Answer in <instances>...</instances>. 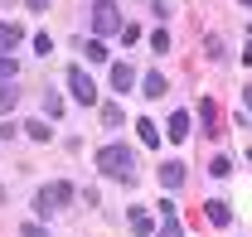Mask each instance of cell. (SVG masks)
Returning a JSON list of instances; mask_svg holds the SVG:
<instances>
[{
  "mask_svg": "<svg viewBox=\"0 0 252 237\" xmlns=\"http://www.w3.org/2000/svg\"><path fill=\"white\" fill-rule=\"evenodd\" d=\"M97 170L122 179V184H136V155H131V146H102L97 150Z\"/></svg>",
  "mask_w": 252,
  "mask_h": 237,
  "instance_id": "6da1fadb",
  "label": "cell"
},
{
  "mask_svg": "<svg viewBox=\"0 0 252 237\" xmlns=\"http://www.w3.org/2000/svg\"><path fill=\"white\" fill-rule=\"evenodd\" d=\"M68 199H73V184H68V179H54V184H44V189L34 194V213H39V218H54V213L68 208Z\"/></svg>",
  "mask_w": 252,
  "mask_h": 237,
  "instance_id": "7a4b0ae2",
  "label": "cell"
},
{
  "mask_svg": "<svg viewBox=\"0 0 252 237\" xmlns=\"http://www.w3.org/2000/svg\"><path fill=\"white\" fill-rule=\"evenodd\" d=\"M93 30H97V39H112V34L126 30V25H122V10H117L112 0H97V5H93Z\"/></svg>",
  "mask_w": 252,
  "mask_h": 237,
  "instance_id": "3957f363",
  "label": "cell"
},
{
  "mask_svg": "<svg viewBox=\"0 0 252 237\" xmlns=\"http://www.w3.org/2000/svg\"><path fill=\"white\" fill-rule=\"evenodd\" d=\"M68 92H73L83 107H93V102H97V83H93V73H88V68H68Z\"/></svg>",
  "mask_w": 252,
  "mask_h": 237,
  "instance_id": "277c9868",
  "label": "cell"
},
{
  "mask_svg": "<svg viewBox=\"0 0 252 237\" xmlns=\"http://www.w3.org/2000/svg\"><path fill=\"white\" fill-rule=\"evenodd\" d=\"M189 136H194V117H189L185 107H180V112L170 117V126H165V141H175V146H185Z\"/></svg>",
  "mask_w": 252,
  "mask_h": 237,
  "instance_id": "5b68a950",
  "label": "cell"
},
{
  "mask_svg": "<svg viewBox=\"0 0 252 237\" xmlns=\"http://www.w3.org/2000/svg\"><path fill=\"white\" fill-rule=\"evenodd\" d=\"M107 78H112V92H131L136 83H141L131 63H112V73H107Z\"/></svg>",
  "mask_w": 252,
  "mask_h": 237,
  "instance_id": "8992f818",
  "label": "cell"
},
{
  "mask_svg": "<svg viewBox=\"0 0 252 237\" xmlns=\"http://www.w3.org/2000/svg\"><path fill=\"white\" fill-rule=\"evenodd\" d=\"M126 218H131V233H136V237H156V233H160V228H156V218H151V213H146L141 204L131 208Z\"/></svg>",
  "mask_w": 252,
  "mask_h": 237,
  "instance_id": "52a82bcc",
  "label": "cell"
},
{
  "mask_svg": "<svg viewBox=\"0 0 252 237\" xmlns=\"http://www.w3.org/2000/svg\"><path fill=\"white\" fill-rule=\"evenodd\" d=\"M160 184H165V189H180V184H185V160H165V165H160Z\"/></svg>",
  "mask_w": 252,
  "mask_h": 237,
  "instance_id": "ba28073f",
  "label": "cell"
},
{
  "mask_svg": "<svg viewBox=\"0 0 252 237\" xmlns=\"http://www.w3.org/2000/svg\"><path fill=\"white\" fill-rule=\"evenodd\" d=\"M20 44H25V30H20V25H10V20H5V25H0V59H5V54H10V49H20Z\"/></svg>",
  "mask_w": 252,
  "mask_h": 237,
  "instance_id": "9c48e42d",
  "label": "cell"
},
{
  "mask_svg": "<svg viewBox=\"0 0 252 237\" xmlns=\"http://www.w3.org/2000/svg\"><path fill=\"white\" fill-rule=\"evenodd\" d=\"M141 88H146V97H165V88H170V83H165V73H156V68H151V73L141 78Z\"/></svg>",
  "mask_w": 252,
  "mask_h": 237,
  "instance_id": "30bf717a",
  "label": "cell"
},
{
  "mask_svg": "<svg viewBox=\"0 0 252 237\" xmlns=\"http://www.w3.org/2000/svg\"><path fill=\"white\" fill-rule=\"evenodd\" d=\"M136 136H141V146H160V141H165V136L156 131V121H146V117L136 121Z\"/></svg>",
  "mask_w": 252,
  "mask_h": 237,
  "instance_id": "8fae6325",
  "label": "cell"
},
{
  "mask_svg": "<svg viewBox=\"0 0 252 237\" xmlns=\"http://www.w3.org/2000/svg\"><path fill=\"white\" fill-rule=\"evenodd\" d=\"M204 213H209V223H219V228H228V218H233V208L219 204V199H209V208H204Z\"/></svg>",
  "mask_w": 252,
  "mask_h": 237,
  "instance_id": "7c38bea8",
  "label": "cell"
},
{
  "mask_svg": "<svg viewBox=\"0 0 252 237\" xmlns=\"http://www.w3.org/2000/svg\"><path fill=\"white\" fill-rule=\"evenodd\" d=\"M199 117H204V126L214 131V126H219V102H214V97H204V102H199Z\"/></svg>",
  "mask_w": 252,
  "mask_h": 237,
  "instance_id": "4fadbf2b",
  "label": "cell"
},
{
  "mask_svg": "<svg viewBox=\"0 0 252 237\" xmlns=\"http://www.w3.org/2000/svg\"><path fill=\"white\" fill-rule=\"evenodd\" d=\"M20 102V83H0V112H10Z\"/></svg>",
  "mask_w": 252,
  "mask_h": 237,
  "instance_id": "5bb4252c",
  "label": "cell"
},
{
  "mask_svg": "<svg viewBox=\"0 0 252 237\" xmlns=\"http://www.w3.org/2000/svg\"><path fill=\"white\" fill-rule=\"evenodd\" d=\"M83 54H88V63H107V44H102V39H88Z\"/></svg>",
  "mask_w": 252,
  "mask_h": 237,
  "instance_id": "9a60e30c",
  "label": "cell"
},
{
  "mask_svg": "<svg viewBox=\"0 0 252 237\" xmlns=\"http://www.w3.org/2000/svg\"><path fill=\"white\" fill-rule=\"evenodd\" d=\"M20 78V63L15 59H0V83H15Z\"/></svg>",
  "mask_w": 252,
  "mask_h": 237,
  "instance_id": "2e32d148",
  "label": "cell"
},
{
  "mask_svg": "<svg viewBox=\"0 0 252 237\" xmlns=\"http://www.w3.org/2000/svg\"><path fill=\"white\" fill-rule=\"evenodd\" d=\"M156 237H185V228H180V213H175V218H165V228H160Z\"/></svg>",
  "mask_w": 252,
  "mask_h": 237,
  "instance_id": "e0dca14e",
  "label": "cell"
},
{
  "mask_svg": "<svg viewBox=\"0 0 252 237\" xmlns=\"http://www.w3.org/2000/svg\"><path fill=\"white\" fill-rule=\"evenodd\" d=\"M151 49H156V54H170V34L156 30V34H151Z\"/></svg>",
  "mask_w": 252,
  "mask_h": 237,
  "instance_id": "ac0fdd59",
  "label": "cell"
},
{
  "mask_svg": "<svg viewBox=\"0 0 252 237\" xmlns=\"http://www.w3.org/2000/svg\"><path fill=\"white\" fill-rule=\"evenodd\" d=\"M44 112H49V117H59V112H63V97H59V92H49V97H44Z\"/></svg>",
  "mask_w": 252,
  "mask_h": 237,
  "instance_id": "d6986e66",
  "label": "cell"
},
{
  "mask_svg": "<svg viewBox=\"0 0 252 237\" xmlns=\"http://www.w3.org/2000/svg\"><path fill=\"white\" fill-rule=\"evenodd\" d=\"M102 121H107V126H122L126 117H122V107H102Z\"/></svg>",
  "mask_w": 252,
  "mask_h": 237,
  "instance_id": "ffe728a7",
  "label": "cell"
},
{
  "mask_svg": "<svg viewBox=\"0 0 252 237\" xmlns=\"http://www.w3.org/2000/svg\"><path fill=\"white\" fill-rule=\"evenodd\" d=\"M49 49H54V39H49V34H34V54H39V59H44V54H49Z\"/></svg>",
  "mask_w": 252,
  "mask_h": 237,
  "instance_id": "44dd1931",
  "label": "cell"
},
{
  "mask_svg": "<svg viewBox=\"0 0 252 237\" xmlns=\"http://www.w3.org/2000/svg\"><path fill=\"white\" fill-rule=\"evenodd\" d=\"M204 54H209V59H219V54H223V39H219V34H209V44H204Z\"/></svg>",
  "mask_w": 252,
  "mask_h": 237,
  "instance_id": "7402d4cb",
  "label": "cell"
},
{
  "mask_svg": "<svg viewBox=\"0 0 252 237\" xmlns=\"http://www.w3.org/2000/svg\"><path fill=\"white\" fill-rule=\"evenodd\" d=\"M25 237H49V233H44L39 223H25Z\"/></svg>",
  "mask_w": 252,
  "mask_h": 237,
  "instance_id": "603a6c76",
  "label": "cell"
},
{
  "mask_svg": "<svg viewBox=\"0 0 252 237\" xmlns=\"http://www.w3.org/2000/svg\"><path fill=\"white\" fill-rule=\"evenodd\" d=\"M243 102H248V117H252V83L243 88Z\"/></svg>",
  "mask_w": 252,
  "mask_h": 237,
  "instance_id": "cb8c5ba5",
  "label": "cell"
},
{
  "mask_svg": "<svg viewBox=\"0 0 252 237\" xmlns=\"http://www.w3.org/2000/svg\"><path fill=\"white\" fill-rule=\"evenodd\" d=\"M243 5H248V10H252V0H243Z\"/></svg>",
  "mask_w": 252,
  "mask_h": 237,
  "instance_id": "d4e9b609",
  "label": "cell"
}]
</instances>
